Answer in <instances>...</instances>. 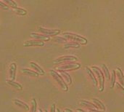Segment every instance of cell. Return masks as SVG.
I'll list each match as a JSON object with an SVG mask.
<instances>
[{
  "label": "cell",
  "instance_id": "obj_1",
  "mask_svg": "<svg viewBox=\"0 0 124 112\" xmlns=\"http://www.w3.org/2000/svg\"><path fill=\"white\" fill-rule=\"evenodd\" d=\"M49 73L50 75L53 77V79L57 82V83L60 86V87L64 90V91H68V86L67 85V83L64 81L62 77L56 71L54 70H49Z\"/></svg>",
  "mask_w": 124,
  "mask_h": 112
},
{
  "label": "cell",
  "instance_id": "obj_2",
  "mask_svg": "<svg viewBox=\"0 0 124 112\" xmlns=\"http://www.w3.org/2000/svg\"><path fill=\"white\" fill-rule=\"evenodd\" d=\"M62 35H64L65 38L68 39L70 40L76 41V42H79L81 44H87V39L84 38V36H81L78 34H76L70 32H63Z\"/></svg>",
  "mask_w": 124,
  "mask_h": 112
},
{
  "label": "cell",
  "instance_id": "obj_3",
  "mask_svg": "<svg viewBox=\"0 0 124 112\" xmlns=\"http://www.w3.org/2000/svg\"><path fill=\"white\" fill-rule=\"evenodd\" d=\"M92 69L94 72V74L97 76V78L99 79V86H100V90L102 92L105 89V76L104 73L102 70H100L97 66H92Z\"/></svg>",
  "mask_w": 124,
  "mask_h": 112
},
{
  "label": "cell",
  "instance_id": "obj_4",
  "mask_svg": "<svg viewBox=\"0 0 124 112\" xmlns=\"http://www.w3.org/2000/svg\"><path fill=\"white\" fill-rule=\"evenodd\" d=\"M78 60V58L76 56L73 55H64V56H61L58 58H56L54 61L53 63L54 64H60V63H70V62H74Z\"/></svg>",
  "mask_w": 124,
  "mask_h": 112
},
{
  "label": "cell",
  "instance_id": "obj_5",
  "mask_svg": "<svg viewBox=\"0 0 124 112\" xmlns=\"http://www.w3.org/2000/svg\"><path fill=\"white\" fill-rule=\"evenodd\" d=\"M81 67V64L78 63H76V62H70V63H65V65L62 66H59L57 70V71H73V70H76L78 69Z\"/></svg>",
  "mask_w": 124,
  "mask_h": 112
},
{
  "label": "cell",
  "instance_id": "obj_6",
  "mask_svg": "<svg viewBox=\"0 0 124 112\" xmlns=\"http://www.w3.org/2000/svg\"><path fill=\"white\" fill-rule=\"evenodd\" d=\"M41 34H44V35H46V36H56V35H58L61 31L60 29H47V28H45L44 27H41V26H39L38 27V29H37Z\"/></svg>",
  "mask_w": 124,
  "mask_h": 112
},
{
  "label": "cell",
  "instance_id": "obj_7",
  "mask_svg": "<svg viewBox=\"0 0 124 112\" xmlns=\"http://www.w3.org/2000/svg\"><path fill=\"white\" fill-rule=\"evenodd\" d=\"M30 36L35 39L36 40H39V41H49L50 40V37L49 36L41 34H36V33H31Z\"/></svg>",
  "mask_w": 124,
  "mask_h": 112
},
{
  "label": "cell",
  "instance_id": "obj_8",
  "mask_svg": "<svg viewBox=\"0 0 124 112\" xmlns=\"http://www.w3.org/2000/svg\"><path fill=\"white\" fill-rule=\"evenodd\" d=\"M44 45V42L43 41H39V40H29V41H25L23 44L24 47H32V46H39L42 47Z\"/></svg>",
  "mask_w": 124,
  "mask_h": 112
},
{
  "label": "cell",
  "instance_id": "obj_9",
  "mask_svg": "<svg viewBox=\"0 0 124 112\" xmlns=\"http://www.w3.org/2000/svg\"><path fill=\"white\" fill-rule=\"evenodd\" d=\"M16 71H17V65L15 63H12L9 67V74L10 80L15 81V76H16Z\"/></svg>",
  "mask_w": 124,
  "mask_h": 112
},
{
  "label": "cell",
  "instance_id": "obj_10",
  "mask_svg": "<svg viewBox=\"0 0 124 112\" xmlns=\"http://www.w3.org/2000/svg\"><path fill=\"white\" fill-rule=\"evenodd\" d=\"M86 72H87V74L89 76V77L91 78L92 81L93 82L94 85L95 86H97L98 85V82L96 79V77H95V74H94V72H93V70L89 67H86Z\"/></svg>",
  "mask_w": 124,
  "mask_h": 112
},
{
  "label": "cell",
  "instance_id": "obj_11",
  "mask_svg": "<svg viewBox=\"0 0 124 112\" xmlns=\"http://www.w3.org/2000/svg\"><path fill=\"white\" fill-rule=\"evenodd\" d=\"M30 66H31V67L32 69H33L35 70V71H36L37 73H39L40 75H44L45 74V71L43 70V69L41 67H40L35 62H30Z\"/></svg>",
  "mask_w": 124,
  "mask_h": 112
},
{
  "label": "cell",
  "instance_id": "obj_12",
  "mask_svg": "<svg viewBox=\"0 0 124 112\" xmlns=\"http://www.w3.org/2000/svg\"><path fill=\"white\" fill-rule=\"evenodd\" d=\"M13 103H14L15 105L22 108L23 109H24L25 111H28L29 110V106L27 103H24L23 101H21L17 100V99H14L13 100Z\"/></svg>",
  "mask_w": 124,
  "mask_h": 112
},
{
  "label": "cell",
  "instance_id": "obj_13",
  "mask_svg": "<svg viewBox=\"0 0 124 112\" xmlns=\"http://www.w3.org/2000/svg\"><path fill=\"white\" fill-rule=\"evenodd\" d=\"M78 104L81 105V106H85V107H87L90 109H98V107L94 104V103H92L87 101H85V100H81L78 102Z\"/></svg>",
  "mask_w": 124,
  "mask_h": 112
},
{
  "label": "cell",
  "instance_id": "obj_14",
  "mask_svg": "<svg viewBox=\"0 0 124 112\" xmlns=\"http://www.w3.org/2000/svg\"><path fill=\"white\" fill-rule=\"evenodd\" d=\"M116 76L118 79L119 83L123 87H124V75L122 70L120 68H117V69H116Z\"/></svg>",
  "mask_w": 124,
  "mask_h": 112
},
{
  "label": "cell",
  "instance_id": "obj_15",
  "mask_svg": "<svg viewBox=\"0 0 124 112\" xmlns=\"http://www.w3.org/2000/svg\"><path fill=\"white\" fill-rule=\"evenodd\" d=\"M80 47H81L80 44L76 42H67L65 44H64V49H69V48H76V49H78Z\"/></svg>",
  "mask_w": 124,
  "mask_h": 112
},
{
  "label": "cell",
  "instance_id": "obj_16",
  "mask_svg": "<svg viewBox=\"0 0 124 112\" xmlns=\"http://www.w3.org/2000/svg\"><path fill=\"white\" fill-rule=\"evenodd\" d=\"M58 71L60 73V75L62 77V78H64V79H65V81H66L68 83H69L70 85V84H72V78H71L70 75L67 71H62V70Z\"/></svg>",
  "mask_w": 124,
  "mask_h": 112
},
{
  "label": "cell",
  "instance_id": "obj_17",
  "mask_svg": "<svg viewBox=\"0 0 124 112\" xmlns=\"http://www.w3.org/2000/svg\"><path fill=\"white\" fill-rule=\"evenodd\" d=\"M22 72L26 75H29L31 77H38L40 74L39 73H37L36 71H33V70H29L28 69H22Z\"/></svg>",
  "mask_w": 124,
  "mask_h": 112
},
{
  "label": "cell",
  "instance_id": "obj_18",
  "mask_svg": "<svg viewBox=\"0 0 124 112\" xmlns=\"http://www.w3.org/2000/svg\"><path fill=\"white\" fill-rule=\"evenodd\" d=\"M102 71L105 74V78L107 79L108 81H110V72L108 69V68L107 67V66L105 64H102Z\"/></svg>",
  "mask_w": 124,
  "mask_h": 112
},
{
  "label": "cell",
  "instance_id": "obj_19",
  "mask_svg": "<svg viewBox=\"0 0 124 112\" xmlns=\"http://www.w3.org/2000/svg\"><path fill=\"white\" fill-rule=\"evenodd\" d=\"M7 83L8 85L12 86L13 87H15V89H17V90H23V86H22L20 83H18V82H17L12 81V80H7Z\"/></svg>",
  "mask_w": 124,
  "mask_h": 112
},
{
  "label": "cell",
  "instance_id": "obj_20",
  "mask_svg": "<svg viewBox=\"0 0 124 112\" xmlns=\"http://www.w3.org/2000/svg\"><path fill=\"white\" fill-rule=\"evenodd\" d=\"M92 101H93L94 103L99 109H100L102 110V111H105L106 108H105V105L103 104V103H102L101 101H100L99 99H97V98H93Z\"/></svg>",
  "mask_w": 124,
  "mask_h": 112
},
{
  "label": "cell",
  "instance_id": "obj_21",
  "mask_svg": "<svg viewBox=\"0 0 124 112\" xmlns=\"http://www.w3.org/2000/svg\"><path fill=\"white\" fill-rule=\"evenodd\" d=\"M14 11L15 12V13H17V15H22V16H24L27 14V11L26 9H23V8H21V7H16L15 8H13Z\"/></svg>",
  "mask_w": 124,
  "mask_h": 112
},
{
  "label": "cell",
  "instance_id": "obj_22",
  "mask_svg": "<svg viewBox=\"0 0 124 112\" xmlns=\"http://www.w3.org/2000/svg\"><path fill=\"white\" fill-rule=\"evenodd\" d=\"M52 41L54 42H57L60 44H66L67 43V39L65 37H61V36H55L52 39Z\"/></svg>",
  "mask_w": 124,
  "mask_h": 112
},
{
  "label": "cell",
  "instance_id": "obj_23",
  "mask_svg": "<svg viewBox=\"0 0 124 112\" xmlns=\"http://www.w3.org/2000/svg\"><path fill=\"white\" fill-rule=\"evenodd\" d=\"M116 84V71L115 70H113L111 79H110V87L111 88H113L114 86Z\"/></svg>",
  "mask_w": 124,
  "mask_h": 112
},
{
  "label": "cell",
  "instance_id": "obj_24",
  "mask_svg": "<svg viewBox=\"0 0 124 112\" xmlns=\"http://www.w3.org/2000/svg\"><path fill=\"white\" fill-rule=\"evenodd\" d=\"M37 110V102L35 98H32L31 100V107L30 112H36Z\"/></svg>",
  "mask_w": 124,
  "mask_h": 112
},
{
  "label": "cell",
  "instance_id": "obj_25",
  "mask_svg": "<svg viewBox=\"0 0 124 112\" xmlns=\"http://www.w3.org/2000/svg\"><path fill=\"white\" fill-rule=\"evenodd\" d=\"M4 3L6 4H7L8 6H10L12 9L15 8V7H17V3L15 1H12V0H5L4 1Z\"/></svg>",
  "mask_w": 124,
  "mask_h": 112
},
{
  "label": "cell",
  "instance_id": "obj_26",
  "mask_svg": "<svg viewBox=\"0 0 124 112\" xmlns=\"http://www.w3.org/2000/svg\"><path fill=\"white\" fill-rule=\"evenodd\" d=\"M0 7L3 9H9V6L7 4H6L4 2L0 1Z\"/></svg>",
  "mask_w": 124,
  "mask_h": 112
},
{
  "label": "cell",
  "instance_id": "obj_27",
  "mask_svg": "<svg viewBox=\"0 0 124 112\" xmlns=\"http://www.w3.org/2000/svg\"><path fill=\"white\" fill-rule=\"evenodd\" d=\"M116 87L123 93H124V87L119 83V82H116Z\"/></svg>",
  "mask_w": 124,
  "mask_h": 112
},
{
  "label": "cell",
  "instance_id": "obj_28",
  "mask_svg": "<svg viewBox=\"0 0 124 112\" xmlns=\"http://www.w3.org/2000/svg\"><path fill=\"white\" fill-rule=\"evenodd\" d=\"M50 112H57V110H56V106L54 103H53L51 107H50Z\"/></svg>",
  "mask_w": 124,
  "mask_h": 112
},
{
  "label": "cell",
  "instance_id": "obj_29",
  "mask_svg": "<svg viewBox=\"0 0 124 112\" xmlns=\"http://www.w3.org/2000/svg\"><path fill=\"white\" fill-rule=\"evenodd\" d=\"M100 112V111H97V110H96V109H90V112Z\"/></svg>",
  "mask_w": 124,
  "mask_h": 112
},
{
  "label": "cell",
  "instance_id": "obj_30",
  "mask_svg": "<svg viewBox=\"0 0 124 112\" xmlns=\"http://www.w3.org/2000/svg\"><path fill=\"white\" fill-rule=\"evenodd\" d=\"M65 112H73L71 109H65Z\"/></svg>",
  "mask_w": 124,
  "mask_h": 112
},
{
  "label": "cell",
  "instance_id": "obj_31",
  "mask_svg": "<svg viewBox=\"0 0 124 112\" xmlns=\"http://www.w3.org/2000/svg\"><path fill=\"white\" fill-rule=\"evenodd\" d=\"M76 111H77V112H85L84 110H83V109H78Z\"/></svg>",
  "mask_w": 124,
  "mask_h": 112
},
{
  "label": "cell",
  "instance_id": "obj_32",
  "mask_svg": "<svg viewBox=\"0 0 124 112\" xmlns=\"http://www.w3.org/2000/svg\"><path fill=\"white\" fill-rule=\"evenodd\" d=\"M38 111H39V112H42V110H41V109H39Z\"/></svg>",
  "mask_w": 124,
  "mask_h": 112
},
{
  "label": "cell",
  "instance_id": "obj_33",
  "mask_svg": "<svg viewBox=\"0 0 124 112\" xmlns=\"http://www.w3.org/2000/svg\"><path fill=\"white\" fill-rule=\"evenodd\" d=\"M57 112H60V110L59 109H57Z\"/></svg>",
  "mask_w": 124,
  "mask_h": 112
},
{
  "label": "cell",
  "instance_id": "obj_34",
  "mask_svg": "<svg viewBox=\"0 0 124 112\" xmlns=\"http://www.w3.org/2000/svg\"><path fill=\"white\" fill-rule=\"evenodd\" d=\"M47 112V111H46V112Z\"/></svg>",
  "mask_w": 124,
  "mask_h": 112
},
{
  "label": "cell",
  "instance_id": "obj_35",
  "mask_svg": "<svg viewBox=\"0 0 124 112\" xmlns=\"http://www.w3.org/2000/svg\"><path fill=\"white\" fill-rule=\"evenodd\" d=\"M65 112V111H64V112Z\"/></svg>",
  "mask_w": 124,
  "mask_h": 112
}]
</instances>
